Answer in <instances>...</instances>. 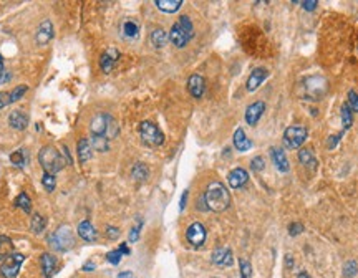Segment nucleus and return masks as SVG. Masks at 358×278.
Returning a JSON list of instances; mask_svg holds the SVG:
<instances>
[{"label":"nucleus","mask_w":358,"mask_h":278,"mask_svg":"<svg viewBox=\"0 0 358 278\" xmlns=\"http://www.w3.org/2000/svg\"><path fill=\"white\" fill-rule=\"evenodd\" d=\"M119 250L123 252V255H129V253H131V250L128 248L126 243H121V245H119Z\"/></svg>","instance_id":"51"},{"label":"nucleus","mask_w":358,"mask_h":278,"mask_svg":"<svg viewBox=\"0 0 358 278\" xmlns=\"http://www.w3.org/2000/svg\"><path fill=\"white\" fill-rule=\"evenodd\" d=\"M234 147L241 152H246L252 147V141L247 138L242 128L236 129V133H234Z\"/></svg>","instance_id":"23"},{"label":"nucleus","mask_w":358,"mask_h":278,"mask_svg":"<svg viewBox=\"0 0 358 278\" xmlns=\"http://www.w3.org/2000/svg\"><path fill=\"white\" fill-rule=\"evenodd\" d=\"M265 113V103L264 101H255V103L249 105L246 110V121L249 126H255L259 123V119L262 118Z\"/></svg>","instance_id":"12"},{"label":"nucleus","mask_w":358,"mask_h":278,"mask_svg":"<svg viewBox=\"0 0 358 278\" xmlns=\"http://www.w3.org/2000/svg\"><path fill=\"white\" fill-rule=\"evenodd\" d=\"M88 141H90V144H92L93 149L98 151V152H106L108 149H110V139H106L105 136H92Z\"/></svg>","instance_id":"27"},{"label":"nucleus","mask_w":358,"mask_h":278,"mask_svg":"<svg viewBox=\"0 0 358 278\" xmlns=\"http://www.w3.org/2000/svg\"><path fill=\"white\" fill-rule=\"evenodd\" d=\"M10 79H12V75H10L9 71H2V73H0V84L7 83V81H10Z\"/></svg>","instance_id":"47"},{"label":"nucleus","mask_w":358,"mask_h":278,"mask_svg":"<svg viewBox=\"0 0 358 278\" xmlns=\"http://www.w3.org/2000/svg\"><path fill=\"white\" fill-rule=\"evenodd\" d=\"M141 229H143V219L141 217H138L136 219V224H134V227L131 230H129V242H136L139 238V232H141Z\"/></svg>","instance_id":"38"},{"label":"nucleus","mask_w":358,"mask_h":278,"mask_svg":"<svg viewBox=\"0 0 358 278\" xmlns=\"http://www.w3.org/2000/svg\"><path fill=\"white\" fill-rule=\"evenodd\" d=\"M7 105H10V93L0 91V110H2V108H5Z\"/></svg>","instance_id":"45"},{"label":"nucleus","mask_w":358,"mask_h":278,"mask_svg":"<svg viewBox=\"0 0 358 278\" xmlns=\"http://www.w3.org/2000/svg\"><path fill=\"white\" fill-rule=\"evenodd\" d=\"M340 116H342V124H343V129H348V128H351V124H353V115H351L350 108L346 106V103L342 106V113H340Z\"/></svg>","instance_id":"33"},{"label":"nucleus","mask_w":358,"mask_h":278,"mask_svg":"<svg viewBox=\"0 0 358 278\" xmlns=\"http://www.w3.org/2000/svg\"><path fill=\"white\" fill-rule=\"evenodd\" d=\"M358 273V263L355 260H348L345 265H343V276L345 278H353Z\"/></svg>","instance_id":"34"},{"label":"nucleus","mask_w":358,"mask_h":278,"mask_svg":"<svg viewBox=\"0 0 358 278\" xmlns=\"http://www.w3.org/2000/svg\"><path fill=\"white\" fill-rule=\"evenodd\" d=\"M38 162L47 174H56L65 167V159L61 152L53 146H43L38 152Z\"/></svg>","instance_id":"3"},{"label":"nucleus","mask_w":358,"mask_h":278,"mask_svg":"<svg viewBox=\"0 0 358 278\" xmlns=\"http://www.w3.org/2000/svg\"><path fill=\"white\" fill-rule=\"evenodd\" d=\"M77 152H78V159H80V162H82V164L88 162L90 159H92L93 147H92V144H90V141L87 138H82V139L78 141Z\"/></svg>","instance_id":"21"},{"label":"nucleus","mask_w":358,"mask_h":278,"mask_svg":"<svg viewBox=\"0 0 358 278\" xmlns=\"http://www.w3.org/2000/svg\"><path fill=\"white\" fill-rule=\"evenodd\" d=\"M150 40H151V43H153V47L155 48H163L164 45L168 43L169 35L163 30V28H155V30L151 32Z\"/></svg>","instance_id":"25"},{"label":"nucleus","mask_w":358,"mask_h":278,"mask_svg":"<svg viewBox=\"0 0 358 278\" xmlns=\"http://www.w3.org/2000/svg\"><path fill=\"white\" fill-rule=\"evenodd\" d=\"M47 242L52 245L53 250L66 252L75 245V237H73L70 225H60L52 235L47 237Z\"/></svg>","instance_id":"4"},{"label":"nucleus","mask_w":358,"mask_h":278,"mask_svg":"<svg viewBox=\"0 0 358 278\" xmlns=\"http://www.w3.org/2000/svg\"><path fill=\"white\" fill-rule=\"evenodd\" d=\"M42 184H43L45 191H47V192H53V191H55V187H56V179H55V175H53V174H47V172H45V174H43V177H42Z\"/></svg>","instance_id":"36"},{"label":"nucleus","mask_w":358,"mask_h":278,"mask_svg":"<svg viewBox=\"0 0 358 278\" xmlns=\"http://www.w3.org/2000/svg\"><path fill=\"white\" fill-rule=\"evenodd\" d=\"M121 257H123V252L119 250V248H116V250H111V252L106 253V260H108V262H110L111 265H118L119 262H121Z\"/></svg>","instance_id":"41"},{"label":"nucleus","mask_w":358,"mask_h":278,"mask_svg":"<svg viewBox=\"0 0 358 278\" xmlns=\"http://www.w3.org/2000/svg\"><path fill=\"white\" fill-rule=\"evenodd\" d=\"M186 201H187V191H184V192H183V197H181V202H179V209H181V211H184Z\"/></svg>","instance_id":"49"},{"label":"nucleus","mask_w":358,"mask_h":278,"mask_svg":"<svg viewBox=\"0 0 358 278\" xmlns=\"http://www.w3.org/2000/svg\"><path fill=\"white\" fill-rule=\"evenodd\" d=\"M211 260L218 266H231L234 263V255H232V250L229 247H219L212 252Z\"/></svg>","instance_id":"11"},{"label":"nucleus","mask_w":358,"mask_h":278,"mask_svg":"<svg viewBox=\"0 0 358 278\" xmlns=\"http://www.w3.org/2000/svg\"><path fill=\"white\" fill-rule=\"evenodd\" d=\"M346 106L350 108L351 113H358V93L353 91V89H350L348 91V96H346Z\"/></svg>","instance_id":"37"},{"label":"nucleus","mask_w":358,"mask_h":278,"mask_svg":"<svg viewBox=\"0 0 358 278\" xmlns=\"http://www.w3.org/2000/svg\"><path fill=\"white\" fill-rule=\"evenodd\" d=\"M110 119H111V116L106 115V113H100V115H96L92 119V124H90V131H92V136H105V138H106L108 126H110Z\"/></svg>","instance_id":"10"},{"label":"nucleus","mask_w":358,"mask_h":278,"mask_svg":"<svg viewBox=\"0 0 358 278\" xmlns=\"http://www.w3.org/2000/svg\"><path fill=\"white\" fill-rule=\"evenodd\" d=\"M270 157L275 164L277 171L289 172V169H291V166H289V159L285 156V152H283L280 147H270Z\"/></svg>","instance_id":"18"},{"label":"nucleus","mask_w":358,"mask_h":278,"mask_svg":"<svg viewBox=\"0 0 358 278\" xmlns=\"http://www.w3.org/2000/svg\"><path fill=\"white\" fill-rule=\"evenodd\" d=\"M27 89H28V86H25V84H20V86L14 88L12 91H10V103H15V101H19L22 96L27 93Z\"/></svg>","instance_id":"39"},{"label":"nucleus","mask_w":358,"mask_h":278,"mask_svg":"<svg viewBox=\"0 0 358 278\" xmlns=\"http://www.w3.org/2000/svg\"><path fill=\"white\" fill-rule=\"evenodd\" d=\"M116 278H136L131 271H121V273H118Z\"/></svg>","instance_id":"50"},{"label":"nucleus","mask_w":358,"mask_h":278,"mask_svg":"<svg viewBox=\"0 0 358 278\" xmlns=\"http://www.w3.org/2000/svg\"><path fill=\"white\" fill-rule=\"evenodd\" d=\"M45 227H47V219L43 217V215L40 214H35L32 217V222H30V230L33 232L35 235H40L42 232L45 230Z\"/></svg>","instance_id":"30"},{"label":"nucleus","mask_w":358,"mask_h":278,"mask_svg":"<svg viewBox=\"0 0 358 278\" xmlns=\"http://www.w3.org/2000/svg\"><path fill=\"white\" fill-rule=\"evenodd\" d=\"M307 136H309V131H307V128L300 126V124L289 126L285 133H283V146L289 147V149H299L305 143Z\"/></svg>","instance_id":"6"},{"label":"nucleus","mask_w":358,"mask_h":278,"mask_svg":"<svg viewBox=\"0 0 358 278\" xmlns=\"http://www.w3.org/2000/svg\"><path fill=\"white\" fill-rule=\"evenodd\" d=\"M204 202H206L207 211L223 212L231 206V196L223 182L214 180V182L207 186L206 192H204Z\"/></svg>","instance_id":"1"},{"label":"nucleus","mask_w":358,"mask_h":278,"mask_svg":"<svg viewBox=\"0 0 358 278\" xmlns=\"http://www.w3.org/2000/svg\"><path fill=\"white\" fill-rule=\"evenodd\" d=\"M156 7L164 14H174L178 12L183 5V0H156Z\"/></svg>","instance_id":"24"},{"label":"nucleus","mask_w":358,"mask_h":278,"mask_svg":"<svg viewBox=\"0 0 358 278\" xmlns=\"http://www.w3.org/2000/svg\"><path fill=\"white\" fill-rule=\"evenodd\" d=\"M194 37V27H192V22L187 15L179 17L178 22L173 25L171 32H169V42H171L174 47L184 48L187 43L191 42V38Z\"/></svg>","instance_id":"2"},{"label":"nucleus","mask_w":358,"mask_h":278,"mask_svg":"<svg viewBox=\"0 0 358 278\" xmlns=\"http://www.w3.org/2000/svg\"><path fill=\"white\" fill-rule=\"evenodd\" d=\"M267 76H269V71H267L265 68H262V66H259V68H255V70H252V73L247 78V84H246L247 91H255V89H257L260 84H262V81Z\"/></svg>","instance_id":"15"},{"label":"nucleus","mask_w":358,"mask_h":278,"mask_svg":"<svg viewBox=\"0 0 358 278\" xmlns=\"http://www.w3.org/2000/svg\"><path fill=\"white\" fill-rule=\"evenodd\" d=\"M25 262V255L22 253H12L10 257H7L0 265V275L4 278H15L20 273L22 265Z\"/></svg>","instance_id":"7"},{"label":"nucleus","mask_w":358,"mask_h":278,"mask_svg":"<svg viewBox=\"0 0 358 278\" xmlns=\"http://www.w3.org/2000/svg\"><path fill=\"white\" fill-rule=\"evenodd\" d=\"M187 89H189L192 98H202L204 91H206V79L201 75H191L189 79H187Z\"/></svg>","instance_id":"13"},{"label":"nucleus","mask_w":358,"mask_h":278,"mask_svg":"<svg viewBox=\"0 0 358 278\" xmlns=\"http://www.w3.org/2000/svg\"><path fill=\"white\" fill-rule=\"evenodd\" d=\"M83 270L88 271V270H95V263H85L83 265Z\"/></svg>","instance_id":"52"},{"label":"nucleus","mask_w":358,"mask_h":278,"mask_svg":"<svg viewBox=\"0 0 358 278\" xmlns=\"http://www.w3.org/2000/svg\"><path fill=\"white\" fill-rule=\"evenodd\" d=\"M239 266H241V278L252 276V265L247 258H239Z\"/></svg>","instance_id":"35"},{"label":"nucleus","mask_w":358,"mask_h":278,"mask_svg":"<svg viewBox=\"0 0 358 278\" xmlns=\"http://www.w3.org/2000/svg\"><path fill=\"white\" fill-rule=\"evenodd\" d=\"M264 167H265V161H264V157H254L252 161H251V169L255 172H260V171H264Z\"/></svg>","instance_id":"42"},{"label":"nucleus","mask_w":358,"mask_h":278,"mask_svg":"<svg viewBox=\"0 0 358 278\" xmlns=\"http://www.w3.org/2000/svg\"><path fill=\"white\" fill-rule=\"evenodd\" d=\"M285 263H287V268L292 266V255H285Z\"/></svg>","instance_id":"53"},{"label":"nucleus","mask_w":358,"mask_h":278,"mask_svg":"<svg viewBox=\"0 0 358 278\" xmlns=\"http://www.w3.org/2000/svg\"><path fill=\"white\" fill-rule=\"evenodd\" d=\"M119 58V52L116 48H113L110 47L106 50V52L101 55V60H100V66H101V70H103V73H111L113 71V68H115L116 65V61Z\"/></svg>","instance_id":"14"},{"label":"nucleus","mask_w":358,"mask_h":278,"mask_svg":"<svg viewBox=\"0 0 358 278\" xmlns=\"http://www.w3.org/2000/svg\"><path fill=\"white\" fill-rule=\"evenodd\" d=\"M52 38H53V24L50 20H43L42 24H40L37 35H35L37 43L43 47V45H47Z\"/></svg>","instance_id":"17"},{"label":"nucleus","mask_w":358,"mask_h":278,"mask_svg":"<svg viewBox=\"0 0 358 278\" xmlns=\"http://www.w3.org/2000/svg\"><path fill=\"white\" fill-rule=\"evenodd\" d=\"M121 30H123V35L126 37V38H136V37H138V33H139V25L136 24L134 20L128 19V20L123 22Z\"/></svg>","instance_id":"29"},{"label":"nucleus","mask_w":358,"mask_h":278,"mask_svg":"<svg viewBox=\"0 0 358 278\" xmlns=\"http://www.w3.org/2000/svg\"><path fill=\"white\" fill-rule=\"evenodd\" d=\"M148 175H150V171H148V167L145 166L143 162H136L133 169H131V177L134 180H139V182H143V180L148 179Z\"/></svg>","instance_id":"31"},{"label":"nucleus","mask_w":358,"mask_h":278,"mask_svg":"<svg viewBox=\"0 0 358 278\" xmlns=\"http://www.w3.org/2000/svg\"><path fill=\"white\" fill-rule=\"evenodd\" d=\"M340 138H342V134H338V136H332V138H330V143H328V147H330V149H332V147L337 146V143H338V139H340Z\"/></svg>","instance_id":"48"},{"label":"nucleus","mask_w":358,"mask_h":278,"mask_svg":"<svg viewBox=\"0 0 358 278\" xmlns=\"http://www.w3.org/2000/svg\"><path fill=\"white\" fill-rule=\"evenodd\" d=\"M139 136L143 139V143H146L148 146H161L164 143V134L159 129L155 123L151 121H143L139 124Z\"/></svg>","instance_id":"5"},{"label":"nucleus","mask_w":358,"mask_h":278,"mask_svg":"<svg viewBox=\"0 0 358 278\" xmlns=\"http://www.w3.org/2000/svg\"><path fill=\"white\" fill-rule=\"evenodd\" d=\"M327 89V81L322 76H310L305 79V93L309 100H320L325 95Z\"/></svg>","instance_id":"8"},{"label":"nucleus","mask_w":358,"mask_h":278,"mask_svg":"<svg viewBox=\"0 0 358 278\" xmlns=\"http://www.w3.org/2000/svg\"><path fill=\"white\" fill-rule=\"evenodd\" d=\"M317 5H318L317 0H309V2H302L304 10H309V12H312V10H315Z\"/></svg>","instance_id":"46"},{"label":"nucleus","mask_w":358,"mask_h":278,"mask_svg":"<svg viewBox=\"0 0 358 278\" xmlns=\"http://www.w3.org/2000/svg\"><path fill=\"white\" fill-rule=\"evenodd\" d=\"M297 278H310V275L307 273V271H299V275H297Z\"/></svg>","instance_id":"54"},{"label":"nucleus","mask_w":358,"mask_h":278,"mask_svg":"<svg viewBox=\"0 0 358 278\" xmlns=\"http://www.w3.org/2000/svg\"><path fill=\"white\" fill-rule=\"evenodd\" d=\"M106 237L110 238V240H116V238L119 237V230L116 229V227H106Z\"/></svg>","instance_id":"44"},{"label":"nucleus","mask_w":358,"mask_h":278,"mask_svg":"<svg viewBox=\"0 0 358 278\" xmlns=\"http://www.w3.org/2000/svg\"><path fill=\"white\" fill-rule=\"evenodd\" d=\"M78 235L82 237L85 242L93 243L96 242V238H98V232H96V229L90 220H83V222H80L78 225Z\"/></svg>","instance_id":"19"},{"label":"nucleus","mask_w":358,"mask_h":278,"mask_svg":"<svg viewBox=\"0 0 358 278\" xmlns=\"http://www.w3.org/2000/svg\"><path fill=\"white\" fill-rule=\"evenodd\" d=\"M9 124H10V126H12L14 129H17V131H24V129L28 126V116L25 115L24 111L15 110V111L10 113Z\"/></svg>","instance_id":"20"},{"label":"nucleus","mask_w":358,"mask_h":278,"mask_svg":"<svg viewBox=\"0 0 358 278\" xmlns=\"http://www.w3.org/2000/svg\"><path fill=\"white\" fill-rule=\"evenodd\" d=\"M2 71H5V70H4V60H2V56H0V73Z\"/></svg>","instance_id":"55"},{"label":"nucleus","mask_w":358,"mask_h":278,"mask_svg":"<svg viewBox=\"0 0 358 278\" xmlns=\"http://www.w3.org/2000/svg\"><path fill=\"white\" fill-rule=\"evenodd\" d=\"M302 232H304V225L300 222H294V224L289 225V234H291L292 237H297V235L302 234Z\"/></svg>","instance_id":"43"},{"label":"nucleus","mask_w":358,"mask_h":278,"mask_svg":"<svg viewBox=\"0 0 358 278\" xmlns=\"http://www.w3.org/2000/svg\"><path fill=\"white\" fill-rule=\"evenodd\" d=\"M247 180H249V174H247L246 169H242V167L232 169V171L229 172V175H227V182H229V186L232 187V189H239V187L246 186Z\"/></svg>","instance_id":"16"},{"label":"nucleus","mask_w":358,"mask_h":278,"mask_svg":"<svg viewBox=\"0 0 358 278\" xmlns=\"http://www.w3.org/2000/svg\"><path fill=\"white\" fill-rule=\"evenodd\" d=\"M299 161L302 162L305 167L317 169V159H315L314 152H312L310 149H300V152H299Z\"/></svg>","instance_id":"28"},{"label":"nucleus","mask_w":358,"mask_h":278,"mask_svg":"<svg viewBox=\"0 0 358 278\" xmlns=\"http://www.w3.org/2000/svg\"><path fill=\"white\" fill-rule=\"evenodd\" d=\"M40 265H42L45 278H52V275L55 273V270H56V258L53 257L52 253L47 252V253L42 255V258H40Z\"/></svg>","instance_id":"22"},{"label":"nucleus","mask_w":358,"mask_h":278,"mask_svg":"<svg viewBox=\"0 0 358 278\" xmlns=\"http://www.w3.org/2000/svg\"><path fill=\"white\" fill-rule=\"evenodd\" d=\"M15 206L20 207L22 211L27 212V214L32 212V201H30V197L25 194V192H22V194L15 199Z\"/></svg>","instance_id":"32"},{"label":"nucleus","mask_w":358,"mask_h":278,"mask_svg":"<svg viewBox=\"0 0 358 278\" xmlns=\"http://www.w3.org/2000/svg\"><path fill=\"white\" fill-rule=\"evenodd\" d=\"M206 227H204L201 222H194V224H191L189 227H187V230H186V238H187V242L191 243L192 247H202V243L206 242Z\"/></svg>","instance_id":"9"},{"label":"nucleus","mask_w":358,"mask_h":278,"mask_svg":"<svg viewBox=\"0 0 358 278\" xmlns=\"http://www.w3.org/2000/svg\"><path fill=\"white\" fill-rule=\"evenodd\" d=\"M10 162L15 164L17 167H24L25 164V157H24V151H15L10 154Z\"/></svg>","instance_id":"40"},{"label":"nucleus","mask_w":358,"mask_h":278,"mask_svg":"<svg viewBox=\"0 0 358 278\" xmlns=\"http://www.w3.org/2000/svg\"><path fill=\"white\" fill-rule=\"evenodd\" d=\"M14 253V242L7 235H0V262Z\"/></svg>","instance_id":"26"}]
</instances>
